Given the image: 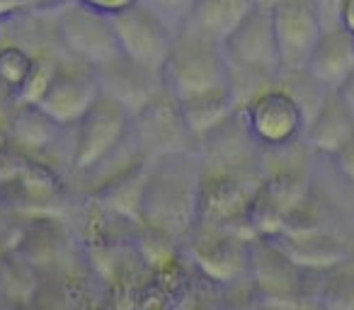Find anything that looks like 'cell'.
Returning a JSON list of instances; mask_svg holds the SVG:
<instances>
[{"mask_svg":"<svg viewBox=\"0 0 354 310\" xmlns=\"http://www.w3.org/2000/svg\"><path fill=\"white\" fill-rule=\"evenodd\" d=\"M199 153L183 151L151 158L143 184L141 218L172 235L187 240L199 221Z\"/></svg>","mask_w":354,"mask_h":310,"instance_id":"obj_1","label":"cell"},{"mask_svg":"<svg viewBox=\"0 0 354 310\" xmlns=\"http://www.w3.org/2000/svg\"><path fill=\"white\" fill-rule=\"evenodd\" d=\"M165 88L177 99L228 88V59L223 41L209 35L192 15L175 30L172 54L165 66Z\"/></svg>","mask_w":354,"mask_h":310,"instance_id":"obj_2","label":"cell"},{"mask_svg":"<svg viewBox=\"0 0 354 310\" xmlns=\"http://www.w3.org/2000/svg\"><path fill=\"white\" fill-rule=\"evenodd\" d=\"M238 112L243 114V122H245L250 136L255 138V143L267 151L294 146L301 133L306 131L304 104L281 80L260 90Z\"/></svg>","mask_w":354,"mask_h":310,"instance_id":"obj_3","label":"cell"},{"mask_svg":"<svg viewBox=\"0 0 354 310\" xmlns=\"http://www.w3.org/2000/svg\"><path fill=\"white\" fill-rule=\"evenodd\" d=\"M131 112L109 95H100L95 104L73 126V170L85 175L114 153L131 133Z\"/></svg>","mask_w":354,"mask_h":310,"instance_id":"obj_4","label":"cell"},{"mask_svg":"<svg viewBox=\"0 0 354 310\" xmlns=\"http://www.w3.org/2000/svg\"><path fill=\"white\" fill-rule=\"evenodd\" d=\"M112 25L119 54L165 78V66L170 61L172 41H175V27L167 25L162 17H158L141 3H133L131 8L112 15Z\"/></svg>","mask_w":354,"mask_h":310,"instance_id":"obj_5","label":"cell"},{"mask_svg":"<svg viewBox=\"0 0 354 310\" xmlns=\"http://www.w3.org/2000/svg\"><path fill=\"white\" fill-rule=\"evenodd\" d=\"M56 27L64 49L95 68L119 56L112 17L80 6L78 0L56 8Z\"/></svg>","mask_w":354,"mask_h":310,"instance_id":"obj_6","label":"cell"},{"mask_svg":"<svg viewBox=\"0 0 354 310\" xmlns=\"http://www.w3.org/2000/svg\"><path fill=\"white\" fill-rule=\"evenodd\" d=\"M187 240L199 274L209 276L216 284H236L250 274L252 245L228 233V226L197 221Z\"/></svg>","mask_w":354,"mask_h":310,"instance_id":"obj_7","label":"cell"},{"mask_svg":"<svg viewBox=\"0 0 354 310\" xmlns=\"http://www.w3.org/2000/svg\"><path fill=\"white\" fill-rule=\"evenodd\" d=\"M131 133L148 158L167 155V153L194 151L197 143L189 136L185 124L180 99L170 90H160L138 114H133Z\"/></svg>","mask_w":354,"mask_h":310,"instance_id":"obj_8","label":"cell"},{"mask_svg":"<svg viewBox=\"0 0 354 310\" xmlns=\"http://www.w3.org/2000/svg\"><path fill=\"white\" fill-rule=\"evenodd\" d=\"M100 95L102 88H100L97 68L68 54L56 68L39 107L61 126H75Z\"/></svg>","mask_w":354,"mask_h":310,"instance_id":"obj_9","label":"cell"},{"mask_svg":"<svg viewBox=\"0 0 354 310\" xmlns=\"http://www.w3.org/2000/svg\"><path fill=\"white\" fill-rule=\"evenodd\" d=\"M279 49L281 73H301L310 59V51L323 35V20L313 0H284L270 8Z\"/></svg>","mask_w":354,"mask_h":310,"instance_id":"obj_10","label":"cell"},{"mask_svg":"<svg viewBox=\"0 0 354 310\" xmlns=\"http://www.w3.org/2000/svg\"><path fill=\"white\" fill-rule=\"evenodd\" d=\"M97 78L102 93L122 102L131 112V117L141 112L160 90H165V78L160 73L141 68L122 54L97 66Z\"/></svg>","mask_w":354,"mask_h":310,"instance_id":"obj_11","label":"cell"},{"mask_svg":"<svg viewBox=\"0 0 354 310\" xmlns=\"http://www.w3.org/2000/svg\"><path fill=\"white\" fill-rule=\"evenodd\" d=\"M306 73L318 85L337 90L354 73V35L342 25L325 27L318 44L310 51Z\"/></svg>","mask_w":354,"mask_h":310,"instance_id":"obj_12","label":"cell"},{"mask_svg":"<svg viewBox=\"0 0 354 310\" xmlns=\"http://www.w3.org/2000/svg\"><path fill=\"white\" fill-rule=\"evenodd\" d=\"M68 126H61L59 122L49 117L39 104L15 102L8 109V136L10 146L27 153L32 158L44 155L46 151L61 141V133Z\"/></svg>","mask_w":354,"mask_h":310,"instance_id":"obj_13","label":"cell"},{"mask_svg":"<svg viewBox=\"0 0 354 310\" xmlns=\"http://www.w3.org/2000/svg\"><path fill=\"white\" fill-rule=\"evenodd\" d=\"M352 133H354V117L349 114V109L344 107L337 90H330L323 102H320V107L315 109L308 122H306L308 146L313 148V151L325 153V155L333 158L335 153L349 141Z\"/></svg>","mask_w":354,"mask_h":310,"instance_id":"obj_14","label":"cell"},{"mask_svg":"<svg viewBox=\"0 0 354 310\" xmlns=\"http://www.w3.org/2000/svg\"><path fill=\"white\" fill-rule=\"evenodd\" d=\"M180 109H183L185 124H187L189 136L194 138V143L199 146V141L209 136L212 131H216L223 122L233 117L238 112L236 99H233L231 90H212V93L194 95V97L180 99Z\"/></svg>","mask_w":354,"mask_h":310,"instance_id":"obj_15","label":"cell"},{"mask_svg":"<svg viewBox=\"0 0 354 310\" xmlns=\"http://www.w3.org/2000/svg\"><path fill=\"white\" fill-rule=\"evenodd\" d=\"M257 8V0H194L189 15L216 39H226Z\"/></svg>","mask_w":354,"mask_h":310,"instance_id":"obj_16","label":"cell"},{"mask_svg":"<svg viewBox=\"0 0 354 310\" xmlns=\"http://www.w3.org/2000/svg\"><path fill=\"white\" fill-rule=\"evenodd\" d=\"M37 56L17 41H3L0 44V85L17 97L20 90L27 85L32 70H35Z\"/></svg>","mask_w":354,"mask_h":310,"instance_id":"obj_17","label":"cell"},{"mask_svg":"<svg viewBox=\"0 0 354 310\" xmlns=\"http://www.w3.org/2000/svg\"><path fill=\"white\" fill-rule=\"evenodd\" d=\"M325 303L330 305H354V264H337L323 286Z\"/></svg>","mask_w":354,"mask_h":310,"instance_id":"obj_18","label":"cell"},{"mask_svg":"<svg viewBox=\"0 0 354 310\" xmlns=\"http://www.w3.org/2000/svg\"><path fill=\"white\" fill-rule=\"evenodd\" d=\"M138 3L146 6L148 10H153L158 17H162L175 30L187 20L194 8V0H138Z\"/></svg>","mask_w":354,"mask_h":310,"instance_id":"obj_19","label":"cell"},{"mask_svg":"<svg viewBox=\"0 0 354 310\" xmlns=\"http://www.w3.org/2000/svg\"><path fill=\"white\" fill-rule=\"evenodd\" d=\"M333 160H335V168L339 170V175H342L349 184H354V133L349 136V141L335 153Z\"/></svg>","mask_w":354,"mask_h":310,"instance_id":"obj_20","label":"cell"},{"mask_svg":"<svg viewBox=\"0 0 354 310\" xmlns=\"http://www.w3.org/2000/svg\"><path fill=\"white\" fill-rule=\"evenodd\" d=\"M80 6L90 8V10H97L102 12V15H117V12L127 10V8H131L133 3H138V0H78Z\"/></svg>","mask_w":354,"mask_h":310,"instance_id":"obj_21","label":"cell"},{"mask_svg":"<svg viewBox=\"0 0 354 310\" xmlns=\"http://www.w3.org/2000/svg\"><path fill=\"white\" fill-rule=\"evenodd\" d=\"M315 10H318L323 27H335L339 25V8H342V0H313Z\"/></svg>","mask_w":354,"mask_h":310,"instance_id":"obj_22","label":"cell"},{"mask_svg":"<svg viewBox=\"0 0 354 310\" xmlns=\"http://www.w3.org/2000/svg\"><path fill=\"white\" fill-rule=\"evenodd\" d=\"M27 10V0H0V25L10 22L20 12Z\"/></svg>","mask_w":354,"mask_h":310,"instance_id":"obj_23","label":"cell"},{"mask_svg":"<svg viewBox=\"0 0 354 310\" xmlns=\"http://www.w3.org/2000/svg\"><path fill=\"white\" fill-rule=\"evenodd\" d=\"M337 95L342 97V102H344V107L349 109V114L354 117V73L349 75L347 80H344L342 85L337 88Z\"/></svg>","mask_w":354,"mask_h":310,"instance_id":"obj_24","label":"cell"},{"mask_svg":"<svg viewBox=\"0 0 354 310\" xmlns=\"http://www.w3.org/2000/svg\"><path fill=\"white\" fill-rule=\"evenodd\" d=\"M339 25L354 35V0H342V8H339Z\"/></svg>","mask_w":354,"mask_h":310,"instance_id":"obj_25","label":"cell"},{"mask_svg":"<svg viewBox=\"0 0 354 310\" xmlns=\"http://www.w3.org/2000/svg\"><path fill=\"white\" fill-rule=\"evenodd\" d=\"M68 0H27V8L30 10H41V12H51L56 8H61Z\"/></svg>","mask_w":354,"mask_h":310,"instance_id":"obj_26","label":"cell"},{"mask_svg":"<svg viewBox=\"0 0 354 310\" xmlns=\"http://www.w3.org/2000/svg\"><path fill=\"white\" fill-rule=\"evenodd\" d=\"M10 146V136H8V112H0V153Z\"/></svg>","mask_w":354,"mask_h":310,"instance_id":"obj_27","label":"cell"},{"mask_svg":"<svg viewBox=\"0 0 354 310\" xmlns=\"http://www.w3.org/2000/svg\"><path fill=\"white\" fill-rule=\"evenodd\" d=\"M279 3H284V0H257L260 8H274V6H279Z\"/></svg>","mask_w":354,"mask_h":310,"instance_id":"obj_28","label":"cell"},{"mask_svg":"<svg viewBox=\"0 0 354 310\" xmlns=\"http://www.w3.org/2000/svg\"><path fill=\"white\" fill-rule=\"evenodd\" d=\"M0 44H3V35H0Z\"/></svg>","mask_w":354,"mask_h":310,"instance_id":"obj_29","label":"cell"}]
</instances>
